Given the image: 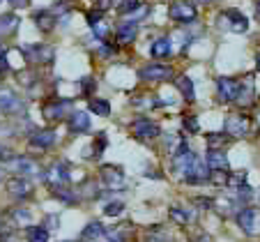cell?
Masks as SVG:
<instances>
[{
	"label": "cell",
	"mask_w": 260,
	"mask_h": 242,
	"mask_svg": "<svg viewBox=\"0 0 260 242\" xmlns=\"http://www.w3.org/2000/svg\"><path fill=\"white\" fill-rule=\"evenodd\" d=\"M255 65H258V69H260V53H258V58H255Z\"/></svg>",
	"instance_id": "cell-46"
},
{
	"label": "cell",
	"mask_w": 260,
	"mask_h": 242,
	"mask_svg": "<svg viewBox=\"0 0 260 242\" xmlns=\"http://www.w3.org/2000/svg\"><path fill=\"white\" fill-rule=\"evenodd\" d=\"M0 111L7 115H16L25 111V102L12 88H0Z\"/></svg>",
	"instance_id": "cell-5"
},
{
	"label": "cell",
	"mask_w": 260,
	"mask_h": 242,
	"mask_svg": "<svg viewBox=\"0 0 260 242\" xmlns=\"http://www.w3.org/2000/svg\"><path fill=\"white\" fill-rule=\"evenodd\" d=\"M207 180H210L212 185H216V187H228L231 173H228L226 168H210V173H207Z\"/></svg>",
	"instance_id": "cell-24"
},
{
	"label": "cell",
	"mask_w": 260,
	"mask_h": 242,
	"mask_svg": "<svg viewBox=\"0 0 260 242\" xmlns=\"http://www.w3.org/2000/svg\"><path fill=\"white\" fill-rule=\"evenodd\" d=\"M16 28H19V16L16 14H3L0 16V37L14 35Z\"/></svg>",
	"instance_id": "cell-22"
},
{
	"label": "cell",
	"mask_w": 260,
	"mask_h": 242,
	"mask_svg": "<svg viewBox=\"0 0 260 242\" xmlns=\"http://www.w3.org/2000/svg\"><path fill=\"white\" fill-rule=\"evenodd\" d=\"M175 88L182 93V97L187 99V102H193L196 99V90H193V81L189 76H177L175 79Z\"/></svg>",
	"instance_id": "cell-21"
},
{
	"label": "cell",
	"mask_w": 260,
	"mask_h": 242,
	"mask_svg": "<svg viewBox=\"0 0 260 242\" xmlns=\"http://www.w3.org/2000/svg\"><path fill=\"white\" fill-rule=\"evenodd\" d=\"M69 113H72V99H58V102H49L42 106V118L49 123H58Z\"/></svg>",
	"instance_id": "cell-7"
},
{
	"label": "cell",
	"mask_w": 260,
	"mask_h": 242,
	"mask_svg": "<svg viewBox=\"0 0 260 242\" xmlns=\"http://www.w3.org/2000/svg\"><path fill=\"white\" fill-rule=\"evenodd\" d=\"M104 231H106V226L99 222H90L88 226L83 228V233H81V240H99V237L104 235Z\"/></svg>",
	"instance_id": "cell-25"
},
{
	"label": "cell",
	"mask_w": 260,
	"mask_h": 242,
	"mask_svg": "<svg viewBox=\"0 0 260 242\" xmlns=\"http://www.w3.org/2000/svg\"><path fill=\"white\" fill-rule=\"evenodd\" d=\"M184 129H187V132H191V134H198L201 125H198L196 115H184Z\"/></svg>",
	"instance_id": "cell-33"
},
{
	"label": "cell",
	"mask_w": 260,
	"mask_h": 242,
	"mask_svg": "<svg viewBox=\"0 0 260 242\" xmlns=\"http://www.w3.org/2000/svg\"><path fill=\"white\" fill-rule=\"evenodd\" d=\"M104 242H124V235L118 231V228H106L102 235Z\"/></svg>",
	"instance_id": "cell-31"
},
{
	"label": "cell",
	"mask_w": 260,
	"mask_h": 242,
	"mask_svg": "<svg viewBox=\"0 0 260 242\" xmlns=\"http://www.w3.org/2000/svg\"><path fill=\"white\" fill-rule=\"evenodd\" d=\"M14 219H16L19 224H28V222H30V213H28V210H16V213H14Z\"/></svg>",
	"instance_id": "cell-38"
},
{
	"label": "cell",
	"mask_w": 260,
	"mask_h": 242,
	"mask_svg": "<svg viewBox=\"0 0 260 242\" xmlns=\"http://www.w3.org/2000/svg\"><path fill=\"white\" fill-rule=\"evenodd\" d=\"M235 219H237V226H240L244 233H253V226H255V210L253 207H242L240 213L235 215Z\"/></svg>",
	"instance_id": "cell-17"
},
{
	"label": "cell",
	"mask_w": 260,
	"mask_h": 242,
	"mask_svg": "<svg viewBox=\"0 0 260 242\" xmlns=\"http://www.w3.org/2000/svg\"><path fill=\"white\" fill-rule=\"evenodd\" d=\"M228 141H231V136H228L226 132H223V134L214 132V134H210V136H207V150H223Z\"/></svg>",
	"instance_id": "cell-26"
},
{
	"label": "cell",
	"mask_w": 260,
	"mask_h": 242,
	"mask_svg": "<svg viewBox=\"0 0 260 242\" xmlns=\"http://www.w3.org/2000/svg\"><path fill=\"white\" fill-rule=\"evenodd\" d=\"M69 129L74 134H85L90 129V115L83 111H76V113L69 115Z\"/></svg>",
	"instance_id": "cell-19"
},
{
	"label": "cell",
	"mask_w": 260,
	"mask_h": 242,
	"mask_svg": "<svg viewBox=\"0 0 260 242\" xmlns=\"http://www.w3.org/2000/svg\"><path fill=\"white\" fill-rule=\"evenodd\" d=\"M136 5H138V0H118V12L120 14H127V12H132Z\"/></svg>",
	"instance_id": "cell-34"
},
{
	"label": "cell",
	"mask_w": 260,
	"mask_h": 242,
	"mask_svg": "<svg viewBox=\"0 0 260 242\" xmlns=\"http://www.w3.org/2000/svg\"><path fill=\"white\" fill-rule=\"evenodd\" d=\"M58 141L53 129H37V132L30 134V145L37 150H51Z\"/></svg>",
	"instance_id": "cell-13"
},
{
	"label": "cell",
	"mask_w": 260,
	"mask_h": 242,
	"mask_svg": "<svg viewBox=\"0 0 260 242\" xmlns=\"http://www.w3.org/2000/svg\"><path fill=\"white\" fill-rule=\"evenodd\" d=\"M147 14H150V7L147 5H136L132 12H127L124 16H127V23H138V21L145 19Z\"/></svg>",
	"instance_id": "cell-30"
},
{
	"label": "cell",
	"mask_w": 260,
	"mask_h": 242,
	"mask_svg": "<svg viewBox=\"0 0 260 242\" xmlns=\"http://www.w3.org/2000/svg\"><path fill=\"white\" fill-rule=\"evenodd\" d=\"M240 88L242 83L235 79H231V76H219L216 79V93H219V99L221 102H237V95H240Z\"/></svg>",
	"instance_id": "cell-11"
},
{
	"label": "cell",
	"mask_w": 260,
	"mask_h": 242,
	"mask_svg": "<svg viewBox=\"0 0 260 242\" xmlns=\"http://www.w3.org/2000/svg\"><path fill=\"white\" fill-rule=\"evenodd\" d=\"M99 53L106 55V58H108V55H113V53H115V49H113L111 44H106V42H102V44H99Z\"/></svg>",
	"instance_id": "cell-39"
},
{
	"label": "cell",
	"mask_w": 260,
	"mask_h": 242,
	"mask_svg": "<svg viewBox=\"0 0 260 242\" xmlns=\"http://www.w3.org/2000/svg\"><path fill=\"white\" fill-rule=\"evenodd\" d=\"M10 166L14 168L19 175H23V178H32L35 173H40L37 164H35L30 157H14V159H10Z\"/></svg>",
	"instance_id": "cell-15"
},
{
	"label": "cell",
	"mask_w": 260,
	"mask_h": 242,
	"mask_svg": "<svg viewBox=\"0 0 260 242\" xmlns=\"http://www.w3.org/2000/svg\"><path fill=\"white\" fill-rule=\"evenodd\" d=\"M21 55L30 65H44L53 60L55 51H53V46H44V44H25V46H21Z\"/></svg>",
	"instance_id": "cell-2"
},
{
	"label": "cell",
	"mask_w": 260,
	"mask_h": 242,
	"mask_svg": "<svg viewBox=\"0 0 260 242\" xmlns=\"http://www.w3.org/2000/svg\"><path fill=\"white\" fill-rule=\"evenodd\" d=\"M12 157V153L7 148H3V145H0V162H7V159Z\"/></svg>",
	"instance_id": "cell-41"
},
{
	"label": "cell",
	"mask_w": 260,
	"mask_h": 242,
	"mask_svg": "<svg viewBox=\"0 0 260 242\" xmlns=\"http://www.w3.org/2000/svg\"><path fill=\"white\" fill-rule=\"evenodd\" d=\"M32 21H35V25H37L42 33H53L55 23H58V19H55L53 12H44V10H42V12H35Z\"/></svg>",
	"instance_id": "cell-16"
},
{
	"label": "cell",
	"mask_w": 260,
	"mask_h": 242,
	"mask_svg": "<svg viewBox=\"0 0 260 242\" xmlns=\"http://www.w3.org/2000/svg\"><path fill=\"white\" fill-rule=\"evenodd\" d=\"M106 148V134H99L97 141H94V155H102Z\"/></svg>",
	"instance_id": "cell-36"
},
{
	"label": "cell",
	"mask_w": 260,
	"mask_h": 242,
	"mask_svg": "<svg viewBox=\"0 0 260 242\" xmlns=\"http://www.w3.org/2000/svg\"><path fill=\"white\" fill-rule=\"evenodd\" d=\"M171 219L175 224H180V226H187V224L193 222V215L189 213V210H184V207H171Z\"/></svg>",
	"instance_id": "cell-27"
},
{
	"label": "cell",
	"mask_w": 260,
	"mask_h": 242,
	"mask_svg": "<svg viewBox=\"0 0 260 242\" xmlns=\"http://www.w3.org/2000/svg\"><path fill=\"white\" fill-rule=\"evenodd\" d=\"M46 224H49V226H44V228H49V231H51V228H55V226H58V217H55V215H51V217L46 219Z\"/></svg>",
	"instance_id": "cell-42"
},
{
	"label": "cell",
	"mask_w": 260,
	"mask_h": 242,
	"mask_svg": "<svg viewBox=\"0 0 260 242\" xmlns=\"http://www.w3.org/2000/svg\"><path fill=\"white\" fill-rule=\"evenodd\" d=\"M132 132L138 141L150 143V141H154V138L159 136V125L152 123V120H147V118H136L132 123Z\"/></svg>",
	"instance_id": "cell-8"
},
{
	"label": "cell",
	"mask_w": 260,
	"mask_h": 242,
	"mask_svg": "<svg viewBox=\"0 0 260 242\" xmlns=\"http://www.w3.org/2000/svg\"><path fill=\"white\" fill-rule=\"evenodd\" d=\"M136 35H138V23H122L118 28L115 42H118L120 46H127V44H132V42L136 40Z\"/></svg>",
	"instance_id": "cell-18"
},
{
	"label": "cell",
	"mask_w": 260,
	"mask_h": 242,
	"mask_svg": "<svg viewBox=\"0 0 260 242\" xmlns=\"http://www.w3.org/2000/svg\"><path fill=\"white\" fill-rule=\"evenodd\" d=\"M198 3H203V5H210V3H216V0H198Z\"/></svg>",
	"instance_id": "cell-44"
},
{
	"label": "cell",
	"mask_w": 260,
	"mask_h": 242,
	"mask_svg": "<svg viewBox=\"0 0 260 242\" xmlns=\"http://www.w3.org/2000/svg\"><path fill=\"white\" fill-rule=\"evenodd\" d=\"M122 210H124V203L122 201H113V203H108V205L104 207V213H106L108 217H118Z\"/></svg>",
	"instance_id": "cell-32"
},
{
	"label": "cell",
	"mask_w": 260,
	"mask_h": 242,
	"mask_svg": "<svg viewBox=\"0 0 260 242\" xmlns=\"http://www.w3.org/2000/svg\"><path fill=\"white\" fill-rule=\"evenodd\" d=\"M219 25L231 33H246L249 30V19L240 10H223L219 16Z\"/></svg>",
	"instance_id": "cell-4"
},
{
	"label": "cell",
	"mask_w": 260,
	"mask_h": 242,
	"mask_svg": "<svg viewBox=\"0 0 260 242\" xmlns=\"http://www.w3.org/2000/svg\"><path fill=\"white\" fill-rule=\"evenodd\" d=\"M25 237H28V242H49V228H44V226H28Z\"/></svg>",
	"instance_id": "cell-28"
},
{
	"label": "cell",
	"mask_w": 260,
	"mask_h": 242,
	"mask_svg": "<svg viewBox=\"0 0 260 242\" xmlns=\"http://www.w3.org/2000/svg\"><path fill=\"white\" fill-rule=\"evenodd\" d=\"M7 192L16 198H28V196H32V183L28 178H23V175L12 178V180H7Z\"/></svg>",
	"instance_id": "cell-14"
},
{
	"label": "cell",
	"mask_w": 260,
	"mask_h": 242,
	"mask_svg": "<svg viewBox=\"0 0 260 242\" xmlns=\"http://www.w3.org/2000/svg\"><path fill=\"white\" fill-rule=\"evenodd\" d=\"M90 111H92L94 115L108 118V115H111V104H108L106 99H92V102H90Z\"/></svg>",
	"instance_id": "cell-29"
},
{
	"label": "cell",
	"mask_w": 260,
	"mask_h": 242,
	"mask_svg": "<svg viewBox=\"0 0 260 242\" xmlns=\"http://www.w3.org/2000/svg\"><path fill=\"white\" fill-rule=\"evenodd\" d=\"M205 164H207V168H226L228 171V159L223 155V150H207Z\"/></svg>",
	"instance_id": "cell-23"
},
{
	"label": "cell",
	"mask_w": 260,
	"mask_h": 242,
	"mask_svg": "<svg viewBox=\"0 0 260 242\" xmlns=\"http://www.w3.org/2000/svg\"><path fill=\"white\" fill-rule=\"evenodd\" d=\"M150 53L154 55V58H168V55H173V44L168 37H159V40L152 42V46H150Z\"/></svg>",
	"instance_id": "cell-20"
},
{
	"label": "cell",
	"mask_w": 260,
	"mask_h": 242,
	"mask_svg": "<svg viewBox=\"0 0 260 242\" xmlns=\"http://www.w3.org/2000/svg\"><path fill=\"white\" fill-rule=\"evenodd\" d=\"M173 173L189 185H203V183H207L210 168H207V164L193 150L184 148L177 155H173Z\"/></svg>",
	"instance_id": "cell-1"
},
{
	"label": "cell",
	"mask_w": 260,
	"mask_h": 242,
	"mask_svg": "<svg viewBox=\"0 0 260 242\" xmlns=\"http://www.w3.org/2000/svg\"><path fill=\"white\" fill-rule=\"evenodd\" d=\"M3 180H5V173H3V171H0V183H3Z\"/></svg>",
	"instance_id": "cell-47"
},
{
	"label": "cell",
	"mask_w": 260,
	"mask_h": 242,
	"mask_svg": "<svg viewBox=\"0 0 260 242\" xmlns=\"http://www.w3.org/2000/svg\"><path fill=\"white\" fill-rule=\"evenodd\" d=\"M111 5H113V0H97V12H106Z\"/></svg>",
	"instance_id": "cell-40"
},
{
	"label": "cell",
	"mask_w": 260,
	"mask_h": 242,
	"mask_svg": "<svg viewBox=\"0 0 260 242\" xmlns=\"http://www.w3.org/2000/svg\"><path fill=\"white\" fill-rule=\"evenodd\" d=\"M10 3L14 7H25V5H28V0H10Z\"/></svg>",
	"instance_id": "cell-43"
},
{
	"label": "cell",
	"mask_w": 260,
	"mask_h": 242,
	"mask_svg": "<svg viewBox=\"0 0 260 242\" xmlns=\"http://www.w3.org/2000/svg\"><path fill=\"white\" fill-rule=\"evenodd\" d=\"M255 16H258V19H260V3H258V5H255Z\"/></svg>",
	"instance_id": "cell-45"
},
{
	"label": "cell",
	"mask_w": 260,
	"mask_h": 242,
	"mask_svg": "<svg viewBox=\"0 0 260 242\" xmlns=\"http://www.w3.org/2000/svg\"><path fill=\"white\" fill-rule=\"evenodd\" d=\"M79 90H81V95H90L94 90V85H92V79H83L79 83Z\"/></svg>",
	"instance_id": "cell-37"
},
{
	"label": "cell",
	"mask_w": 260,
	"mask_h": 242,
	"mask_svg": "<svg viewBox=\"0 0 260 242\" xmlns=\"http://www.w3.org/2000/svg\"><path fill=\"white\" fill-rule=\"evenodd\" d=\"M44 183L49 185L51 189H58V187H69V183H72V175H69V168L64 166L62 162H55V164H51V166L44 171Z\"/></svg>",
	"instance_id": "cell-3"
},
{
	"label": "cell",
	"mask_w": 260,
	"mask_h": 242,
	"mask_svg": "<svg viewBox=\"0 0 260 242\" xmlns=\"http://www.w3.org/2000/svg\"><path fill=\"white\" fill-rule=\"evenodd\" d=\"M138 76L143 81H168L173 79V67L168 65H145L138 69Z\"/></svg>",
	"instance_id": "cell-12"
},
{
	"label": "cell",
	"mask_w": 260,
	"mask_h": 242,
	"mask_svg": "<svg viewBox=\"0 0 260 242\" xmlns=\"http://www.w3.org/2000/svg\"><path fill=\"white\" fill-rule=\"evenodd\" d=\"M168 14L173 21H180V23H189V21L196 19V5L191 0H175L168 7Z\"/></svg>",
	"instance_id": "cell-9"
},
{
	"label": "cell",
	"mask_w": 260,
	"mask_h": 242,
	"mask_svg": "<svg viewBox=\"0 0 260 242\" xmlns=\"http://www.w3.org/2000/svg\"><path fill=\"white\" fill-rule=\"evenodd\" d=\"M99 175H102V180L106 183V187H111V189H122L124 185H127L124 171L120 166H115V164H104V166H99Z\"/></svg>",
	"instance_id": "cell-10"
},
{
	"label": "cell",
	"mask_w": 260,
	"mask_h": 242,
	"mask_svg": "<svg viewBox=\"0 0 260 242\" xmlns=\"http://www.w3.org/2000/svg\"><path fill=\"white\" fill-rule=\"evenodd\" d=\"M10 72V63H7V49L0 46V74H7Z\"/></svg>",
	"instance_id": "cell-35"
},
{
	"label": "cell",
	"mask_w": 260,
	"mask_h": 242,
	"mask_svg": "<svg viewBox=\"0 0 260 242\" xmlns=\"http://www.w3.org/2000/svg\"><path fill=\"white\" fill-rule=\"evenodd\" d=\"M223 129H226V134L231 138H244V136H249V132H251V120L242 113H231L226 118Z\"/></svg>",
	"instance_id": "cell-6"
}]
</instances>
